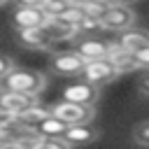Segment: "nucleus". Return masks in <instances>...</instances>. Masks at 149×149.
I'll return each mask as SVG.
<instances>
[{
  "mask_svg": "<svg viewBox=\"0 0 149 149\" xmlns=\"http://www.w3.org/2000/svg\"><path fill=\"white\" fill-rule=\"evenodd\" d=\"M44 86H47V77L42 72L26 70V68H14L5 79H0L2 93H30V95H40V91Z\"/></svg>",
  "mask_w": 149,
  "mask_h": 149,
  "instance_id": "1",
  "label": "nucleus"
},
{
  "mask_svg": "<svg viewBox=\"0 0 149 149\" xmlns=\"http://www.w3.org/2000/svg\"><path fill=\"white\" fill-rule=\"evenodd\" d=\"M51 114L56 119H61L63 123L68 126H86L93 121L95 112L93 107H84V105H77V102H68V100H61V102H54L51 107Z\"/></svg>",
  "mask_w": 149,
  "mask_h": 149,
  "instance_id": "2",
  "label": "nucleus"
},
{
  "mask_svg": "<svg viewBox=\"0 0 149 149\" xmlns=\"http://www.w3.org/2000/svg\"><path fill=\"white\" fill-rule=\"evenodd\" d=\"M116 77H119V72H116V68L112 65L109 58L88 61V63H84V70H81V79L93 84V86H98V88L109 84V81H114Z\"/></svg>",
  "mask_w": 149,
  "mask_h": 149,
  "instance_id": "3",
  "label": "nucleus"
},
{
  "mask_svg": "<svg viewBox=\"0 0 149 149\" xmlns=\"http://www.w3.org/2000/svg\"><path fill=\"white\" fill-rule=\"evenodd\" d=\"M98 98H100L98 86H93V84H88L84 79L81 81H72V84H68L63 88V100L77 102V105H84V107H95Z\"/></svg>",
  "mask_w": 149,
  "mask_h": 149,
  "instance_id": "4",
  "label": "nucleus"
},
{
  "mask_svg": "<svg viewBox=\"0 0 149 149\" xmlns=\"http://www.w3.org/2000/svg\"><path fill=\"white\" fill-rule=\"evenodd\" d=\"M84 63L86 61L77 51H61V54H56L51 58L49 68H51V72H56L61 77H77V74H81Z\"/></svg>",
  "mask_w": 149,
  "mask_h": 149,
  "instance_id": "5",
  "label": "nucleus"
},
{
  "mask_svg": "<svg viewBox=\"0 0 149 149\" xmlns=\"http://www.w3.org/2000/svg\"><path fill=\"white\" fill-rule=\"evenodd\" d=\"M135 23V12L130 7H123V5H109L105 19H102V30H116V33H123L128 28H133Z\"/></svg>",
  "mask_w": 149,
  "mask_h": 149,
  "instance_id": "6",
  "label": "nucleus"
},
{
  "mask_svg": "<svg viewBox=\"0 0 149 149\" xmlns=\"http://www.w3.org/2000/svg\"><path fill=\"white\" fill-rule=\"evenodd\" d=\"M74 51L88 63V61H100V58H109L112 51V42L100 40V37H84L74 44Z\"/></svg>",
  "mask_w": 149,
  "mask_h": 149,
  "instance_id": "7",
  "label": "nucleus"
},
{
  "mask_svg": "<svg viewBox=\"0 0 149 149\" xmlns=\"http://www.w3.org/2000/svg\"><path fill=\"white\" fill-rule=\"evenodd\" d=\"M37 95H30V93H0V107H2V114H12V116H19L21 112H26L28 107L37 105Z\"/></svg>",
  "mask_w": 149,
  "mask_h": 149,
  "instance_id": "8",
  "label": "nucleus"
},
{
  "mask_svg": "<svg viewBox=\"0 0 149 149\" xmlns=\"http://www.w3.org/2000/svg\"><path fill=\"white\" fill-rule=\"evenodd\" d=\"M12 21L16 30H23V28H42L49 19L42 7H16Z\"/></svg>",
  "mask_w": 149,
  "mask_h": 149,
  "instance_id": "9",
  "label": "nucleus"
},
{
  "mask_svg": "<svg viewBox=\"0 0 149 149\" xmlns=\"http://www.w3.org/2000/svg\"><path fill=\"white\" fill-rule=\"evenodd\" d=\"M16 42L26 49H47L51 47V35L49 30L42 26V28H23V30H16Z\"/></svg>",
  "mask_w": 149,
  "mask_h": 149,
  "instance_id": "10",
  "label": "nucleus"
},
{
  "mask_svg": "<svg viewBox=\"0 0 149 149\" xmlns=\"http://www.w3.org/2000/svg\"><path fill=\"white\" fill-rule=\"evenodd\" d=\"M121 49H126L128 54H137L140 49L149 47V33L147 30H140V28H128L121 33L119 42H116Z\"/></svg>",
  "mask_w": 149,
  "mask_h": 149,
  "instance_id": "11",
  "label": "nucleus"
},
{
  "mask_svg": "<svg viewBox=\"0 0 149 149\" xmlns=\"http://www.w3.org/2000/svg\"><path fill=\"white\" fill-rule=\"evenodd\" d=\"M63 140L70 144V147H81V144H91L93 140H98V130L91 128L88 123L86 126H70L63 135Z\"/></svg>",
  "mask_w": 149,
  "mask_h": 149,
  "instance_id": "12",
  "label": "nucleus"
},
{
  "mask_svg": "<svg viewBox=\"0 0 149 149\" xmlns=\"http://www.w3.org/2000/svg\"><path fill=\"white\" fill-rule=\"evenodd\" d=\"M109 61H112V65L116 68V72H119V74H123V72H130V70H137L133 54H128V51H126V49H121L119 44H112Z\"/></svg>",
  "mask_w": 149,
  "mask_h": 149,
  "instance_id": "13",
  "label": "nucleus"
},
{
  "mask_svg": "<svg viewBox=\"0 0 149 149\" xmlns=\"http://www.w3.org/2000/svg\"><path fill=\"white\" fill-rule=\"evenodd\" d=\"M49 114H51V109L37 102V105H33V107H28L26 112H21V114H19L16 119H19V121H21V123H23L26 128H30V130H35V128H37V123H42V121H44V119H47Z\"/></svg>",
  "mask_w": 149,
  "mask_h": 149,
  "instance_id": "14",
  "label": "nucleus"
},
{
  "mask_svg": "<svg viewBox=\"0 0 149 149\" xmlns=\"http://www.w3.org/2000/svg\"><path fill=\"white\" fill-rule=\"evenodd\" d=\"M68 128H70L68 123H63L61 119H56L54 114H49V116H47L42 123H37L35 133H37L40 137H63Z\"/></svg>",
  "mask_w": 149,
  "mask_h": 149,
  "instance_id": "15",
  "label": "nucleus"
},
{
  "mask_svg": "<svg viewBox=\"0 0 149 149\" xmlns=\"http://www.w3.org/2000/svg\"><path fill=\"white\" fill-rule=\"evenodd\" d=\"M98 30H102V21H98V19L84 16V19L77 23V35H81V37H93Z\"/></svg>",
  "mask_w": 149,
  "mask_h": 149,
  "instance_id": "16",
  "label": "nucleus"
},
{
  "mask_svg": "<svg viewBox=\"0 0 149 149\" xmlns=\"http://www.w3.org/2000/svg\"><path fill=\"white\" fill-rule=\"evenodd\" d=\"M70 5H72V2H65V0H44L42 9H44L47 19H58V16L65 14V9H68Z\"/></svg>",
  "mask_w": 149,
  "mask_h": 149,
  "instance_id": "17",
  "label": "nucleus"
},
{
  "mask_svg": "<svg viewBox=\"0 0 149 149\" xmlns=\"http://www.w3.org/2000/svg\"><path fill=\"white\" fill-rule=\"evenodd\" d=\"M107 9H109V2H88V5H81L84 16H91V19H98V21L105 19Z\"/></svg>",
  "mask_w": 149,
  "mask_h": 149,
  "instance_id": "18",
  "label": "nucleus"
},
{
  "mask_svg": "<svg viewBox=\"0 0 149 149\" xmlns=\"http://www.w3.org/2000/svg\"><path fill=\"white\" fill-rule=\"evenodd\" d=\"M33 149H72L63 137H37Z\"/></svg>",
  "mask_w": 149,
  "mask_h": 149,
  "instance_id": "19",
  "label": "nucleus"
},
{
  "mask_svg": "<svg viewBox=\"0 0 149 149\" xmlns=\"http://www.w3.org/2000/svg\"><path fill=\"white\" fill-rule=\"evenodd\" d=\"M133 140H135L140 147H149V119L135 126V130H133Z\"/></svg>",
  "mask_w": 149,
  "mask_h": 149,
  "instance_id": "20",
  "label": "nucleus"
},
{
  "mask_svg": "<svg viewBox=\"0 0 149 149\" xmlns=\"http://www.w3.org/2000/svg\"><path fill=\"white\" fill-rule=\"evenodd\" d=\"M133 58H135V65H137V70H149V47H144V49H140L137 54H133Z\"/></svg>",
  "mask_w": 149,
  "mask_h": 149,
  "instance_id": "21",
  "label": "nucleus"
},
{
  "mask_svg": "<svg viewBox=\"0 0 149 149\" xmlns=\"http://www.w3.org/2000/svg\"><path fill=\"white\" fill-rule=\"evenodd\" d=\"M16 65H14V61H12V56H7V54H2L0 56V79H5L12 70H14Z\"/></svg>",
  "mask_w": 149,
  "mask_h": 149,
  "instance_id": "22",
  "label": "nucleus"
},
{
  "mask_svg": "<svg viewBox=\"0 0 149 149\" xmlns=\"http://www.w3.org/2000/svg\"><path fill=\"white\" fill-rule=\"evenodd\" d=\"M137 91L144 93V95H149V70H147L144 74L137 77Z\"/></svg>",
  "mask_w": 149,
  "mask_h": 149,
  "instance_id": "23",
  "label": "nucleus"
},
{
  "mask_svg": "<svg viewBox=\"0 0 149 149\" xmlns=\"http://www.w3.org/2000/svg\"><path fill=\"white\" fill-rule=\"evenodd\" d=\"M19 7H42L44 0H16Z\"/></svg>",
  "mask_w": 149,
  "mask_h": 149,
  "instance_id": "24",
  "label": "nucleus"
},
{
  "mask_svg": "<svg viewBox=\"0 0 149 149\" xmlns=\"http://www.w3.org/2000/svg\"><path fill=\"white\" fill-rule=\"evenodd\" d=\"M0 149H23L19 142H0Z\"/></svg>",
  "mask_w": 149,
  "mask_h": 149,
  "instance_id": "25",
  "label": "nucleus"
},
{
  "mask_svg": "<svg viewBox=\"0 0 149 149\" xmlns=\"http://www.w3.org/2000/svg\"><path fill=\"white\" fill-rule=\"evenodd\" d=\"M135 2H140V0H109V5H123V7H130Z\"/></svg>",
  "mask_w": 149,
  "mask_h": 149,
  "instance_id": "26",
  "label": "nucleus"
},
{
  "mask_svg": "<svg viewBox=\"0 0 149 149\" xmlns=\"http://www.w3.org/2000/svg\"><path fill=\"white\" fill-rule=\"evenodd\" d=\"M72 2L81 7V5H88V2H109V0H72Z\"/></svg>",
  "mask_w": 149,
  "mask_h": 149,
  "instance_id": "27",
  "label": "nucleus"
},
{
  "mask_svg": "<svg viewBox=\"0 0 149 149\" xmlns=\"http://www.w3.org/2000/svg\"><path fill=\"white\" fill-rule=\"evenodd\" d=\"M0 114H2V107H0Z\"/></svg>",
  "mask_w": 149,
  "mask_h": 149,
  "instance_id": "28",
  "label": "nucleus"
},
{
  "mask_svg": "<svg viewBox=\"0 0 149 149\" xmlns=\"http://www.w3.org/2000/svg\"><path fill=\"white\" fill-rule=\"evenodd\" d=\"M65 2H72V0H65Z\"/></svg>",
  "mask_w": 149,
  "mask_h": 149,
  "instance_id": "29",
  "label": "nucleus"
},
{
  "mask_svg": "<svg viewBox=\"0 0 149 149\" xmlns=\"http://www.w3.org/2000/svg\"><path fill=\"white\" fill-rule=\"evenodd\" d=\"M0 2H5V0H0Z\"/></svg>",
  "mask_w": 149,
  "mask_h": 149,
  "instance_id": "30",
  "label": "nucleus"
}]
</instances>
